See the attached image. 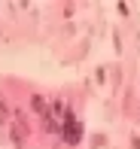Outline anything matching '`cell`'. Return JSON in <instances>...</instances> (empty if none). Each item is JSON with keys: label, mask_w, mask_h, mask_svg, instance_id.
Returning a JSON list of instances; mask_svg holds the SVG:
<instances>
[{"label": "cell", "mask_w": 140, "mask_h": 149, "mask_svg": "<svg viewBox=\"0 0 140 149\" xmlns=\"http://www.w3.org/2000/svg\"><path fill=\"white\" fill-rule=\"evenodd\" d=\"M61 137H64V143H70V146L82 140V125L73 119V113H67V116L61 119Z\"/></svg>", "instance_id": "6da1fadb"}, {"label": "cell", "mask_w": 140, "mask_h": 149, "mask_svg": "<svg viewBox=\"0 0 140 149\" xmlns=\"http://www.w3.org/2000/svg\"><path fill=\"white\" fill-rule=\"evenodd\" d=\"M12 143H22L24 137H28V122H24L22 113H12Z\"/></svg>", "instance_id": "7a4b0ae2"}, {"label": "cell", "mask_w": 140, "mask_h": 149, "mask_svg": "<svg viewBox=\"0 0 140 149\" xmlns=\"http://www.w3.org/2000/svg\"><path fill=\"white\" fill-rule=\"evenodd\" d=\"M31 107H34V110L40 113V119H43V116H49V104H46V97H43V94H31Z\"/></svg>", "instance_id": "3957f363"}, {"label": "cell", "mask_w": 140, "mask_h": 149, "mask_svg": "<svg viewBox=\"0 0 140 149\" xmlns=\"http://www.w3.org/2000/svg\"><path fill=\"white\" fill-rule=\"evenodd\" d=\"M6 122H9V113H6V104L0 100V125H6Z\"/></svg>", "instance_id": "277c9868"}, {"label": "cell", "mask_w": 140, "mask_h": 149, "mask_svg": "<svg viewBox=\"0 0 140 149\" xmlns=\"http://www.w3.org/2000/svg\"><path fill=\"white\" fill-rule=\"evenodd\" d=\"M131 146H134V149H140V137H131Z\"/></svg>", "instance_id": "5b68a950"}]
</instances>
